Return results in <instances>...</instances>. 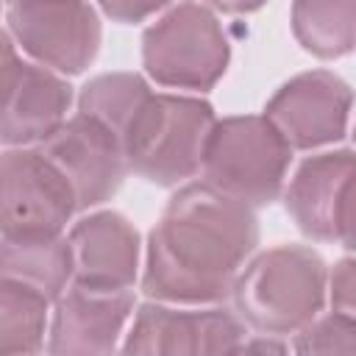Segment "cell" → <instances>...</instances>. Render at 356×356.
Masks as SVG:
<instances>
[{
	"instance_id": "cell-20",
	"label": "cell",
	"mask_w": 356,
	"mask_h": 356,
	"mask_svg": "<svg viewBox=\"0 0 356 356\" xmlns=\"http://www.w3.org/2000/svg\"><path fill=\"white\" fill-rule=\"evenodd\" d=\"M353 259H339L334 270H328L325 278V303H331L334 312L353 314L356 309V289H353Z\"/></svg>"
},
{
	"instance_id": "cell-16",
	"label": "cell",
	"mask_w": 356,
	"mask_h": 356,
	"mask_svg": "<svg viewBox=\"0 0 356 356\" xmlns=\"http://www.w3.org/2000/svg\"><path fill=\"white\" fill-rule=\"evenodd\" d=\"M353 0H292V33L317 58H342L353 50Z\"/></svg>"
},
{
	"instance_id": "cell-23",
	"label": "cell",
	"mask_w": 356,
	"mask_h": 356,
	"mask_svg": "<svg viewBox=\"0 0 356 356\" xmlns=\"http://www.w3.org/2000/svg\"><path fill=\"white\" fill-rule=\"evenodd\" d=\"M17 56H19V53H17V42L11 39L8 31H0V72H3Z\"/></svg>"
},
{
	"instance_id": "cell-18",
	"label": "cell",
	"mask_w": 356,
	"mask_h": 356,
	"mask_svg": "<svg viewBox=\"0 0 356 356\" xmlns=\"http://www.w3.org/2000/svg\"><path fill=\"white\" fill-rule=\"evenodd\" d=\"M150 95V83L136 72H103L83 83L78 95V111L95 117L117 136L136 111V106Z\"/></svg>"
},
{
	"instance_id": "cell-17",
	"label": "cell",
	"mask_w": 356,
	"mask_h": 356,
	"mask_svg": "<svg viewBox=\"0 0 356 356\" xmlns=\"http://www.w3.org/2000/svg\"><path fill=\"white\" fill-rule=\"evenodd\" d=\"M50 300L31 286L0 278V353H36L44 348Z\"/></svg>"
},
{
	"instance_id": "cell-2",
	"label": "cell",
	"mask_w": 356,
	"mask_h": 356,
	"mask_svg": "<svg viewBox=\"0 0 356 356\" xmlns=\"http://www.w3.org/2000/svg\"><path fill=\"white\" fill-rule=\"evenodd\" d=\"M328 264L306 245H278L248 259L234 278V312L259 334L286 337L325 309Z\"/></svg>"
},
{
	"instance_id": "cell-12",
	"label": "cell",
	"mask_w": 356,
	"mask_h": 356,
	"mask_svg": "<svg viewBox=\"0 0 356 356\" xmlns=\"http://www.w3.org/2000/svg\"><path fill=\"white\" fill-rule=\"evenodd\" d=\"M72 108L64 75L19 56L0 72V145L28 147L44 142Z\"/></svg>"
},
{
	"instance_id": "cell-15",
	"label": "cell",
	"mask_w": 356,
	"mask_h": 356,
	"mask_svg": "<svg viewBox=\"0 0 356 356\" xmlns=\"http://www.w3.org/2000/svg\"><path fill=\"white\" fill-rule=\"evenodd\" d=\"M0 278L31 286L53 303L72 284V253L67 236H0Z\"/></svg>"
},
{
	"instance_id": "cell-11",
	"label": "cell",
	"mask_w": 356,
	"mask_h": 356,
	"mask_svg": "<svg viewBox=\"0 0 356 356\" xmlns=\"http://www.w3.org/2000/svg\"><path fill=\"white\" fill-rule=\"evenodd\" d=\"M350 86L328 72L309 70L289 78L264 106V117L292 150H317L345 139L350 125Z\"/></svg>"
},
{
	"instance_id": "cell-19",
	"label": "cell",
	"mask_w": 356,
	"mask_h": 356,
	"mask_svg": "<svg viewBox=\"0 0 356 356\" xmlns=\"http://www.w3.org/2000/svg\"><path fill=\"white\" fill-rule=\"evenodd\" d=\"M292 350L298 353H353L356 350V320L353 314L328 312L309 320L295 331Z\"/></svg>"
},
{
	"instance_id": "cell-24",
	"label": "cell",
	"mask_w": 356,
	"mask_h": 356,
	"mask_svg": "<svg viewBox=\"0 0 356 356\" xmlns=\"http://www.w3.org/2000/svg\"><path fill=\"white\" fill-rule=\"evenodd\" d=\"M8 3H14V0H6V6H8Z\"/></svg>"
},
{
	"instance_id": "cell-6",
	"label": "cell",
	"mask_w": 356,
	"mask_h": 356,
	"mask_svg": "<svg viewBox=\"0 0 356 356\" xmlns=\"http://www.w3.org/2000/svg\"><path fill=\"white\" fill-rule=\"evenodd\" d=\"M75 211L70 181L36 145L0 153V236H58Z\"/></svg>"
},
{
	"instance_id": "cell-14",
	"label": "cell",
	"mask_w": 356,
	"mask_h": 356,
	"mask_svg": "<svg viewBox=\"0 0 356 356\" xmlns=\"http://www.w3.org/2000/svg\"><path fill=\"white\" fill-rule=\"evenodd\" d=\"M134 309V289L100 292L70 284L50 306L44 348L50 353H111L120 348Z\"/></svg>"
},
{
	"instance_id": "cell-7",
	"label": "cell",
	"mask_w": 356,
	"mask_h": 356,
	"mask_svg": "<svg viewBox=\"0 0 356 356\" xmlns=\"http://www.w3.org/2000/svg\"><path fill=\"white\" fill-rule=\"evenodd\" d=\"M6 19L17 47L58 75H81L103 42V25L89 0H14Z\"/></svg>"
},
{
	"instance_id": "cell-4",
	"label": "cell",
	"mask_w": 356,
	"mask_h": 356,
	"mask_svg": "<svg viewBox=\"0 0 356 356\" xmlns=\"http://www.w3.org/2000/svg\"><path fill=\"white\" fill-rule=\"evenodd\" d=\"M292 147L264 114L214 120L200 159V175L214 189L248 203L270 206L281 197Z\"/></svg>"
},
{
	"instance_id": "cell-9",
	"label": "cell",
	"mask_w": 356,
	"mask_h": 356,
	"mask_svg": "<svg viewBox=\"0 0 356 356\" xmlns=\"http://www.w3.org/2000/svg\"><path fill=\"white\" fill-rule=\"evenodd\" d=\"M70 181L78 211L111 200L128 175L120 136L89 114L75 111L36 145Z\"/></svg>"
},
{
	"instance_id": "cell-8",
	"label": "cell",
	"mask_w": 356,
	"mask_h": 356,
	"mask_svg": "<svg viewBox=\"0 0 356 356\" xmlns=\"http://www.w3.org/2000/svg\"><path fill=\"white\" fill-rule=\"evenodd\" d=\"M248 325L220 303L186 306L147 300L134 309L131 328L120 345L125 353H236Z\"/></svg>"
},
{
	"instance_id": "cell-1",
	"label": "cell",
	"mask_w": 356,
	"mask_h": 356,
	"mask_svg": "<svg viewBox=\"0 0 356 356\" xmlns=\"http://www.w3.org/2000/svg\"><path fill=\"white\" fill-rule=\"evenodd\" d=\"M259 245L253 209L206 181H186L145 248L142 292L164 303H222Z\"/></svg>"
},
{
	"instance_id": "cell-22",
	"label": "cell",
	"mask_w": 356,
	"mask_h": 356,
	"mask_svg": "<svg viewBox=\"0 0 356 356\" xmlns=\"http://www.w3.org/2000/svg\"><path fill=\"white\" fill-rule=\"evenodd\" d=\"M267 0H203V6H209L211 11H225V14H250L259 11Z\"/></svg>"
},
{
	"instance_id": "cell-10",
	"label": "cell",
	"mask_w": 356,
	"mask_h": 356,
	"mask_svg": "<svg viewBox=\"0 0 356 356\" xmlns=\"http://www.w3.org/2000/svg\"><path fill=\"white\" fill-rule=\"evenodd\" d=\"M281 195L286 214L309 239L353 245V153L348 147L306 159Z\"/></svg>"
},
{
	"instance_id": "cell-5",
	"label": "cell",
	"mask_w": 356,
	"mask_h": 356,
	"mask_svg": "<svg viewBox=\"0 0 356 356\" xmlns=\"http://www.w3.org/2000/svg\"><path fill=\"white\" fill-rule=\"evenodd\" d=\"M231 42L217 14L195 0L175 3L142 36V64L167 89L209 92L228 70Z\"/></svg>"
},
{
	"instance_id": "cell-25",
	"label": "cell",
	"mask_w": 356,
	"mask_h": 356,
	"mask_svg": "<svg viewBox=\"0 0 356 356\" xmlns=\"http://www.w3.org/2000/svg\"><path fill=\"white\" fill-rule=\"evenodd\" d=\"M3 3H6V0H0V8H3Z\"/></svg>"
},
{
	"instance_id": "cell-3",
	"label": "cell",
	"mask_w": 356,
	"mask_h": 356,
	"mask_svg": "<svg viewBox=\"0 0 356 356\" xmlns=\"http://www.w3.org/2000/svg\"><path fill=\"white\" fill-rule=\"evenodd\" d=\"M214 120L211 103L200 97L150 89L120 134L128 172L156 186L186 184L200 172Z\"/></svg>"
},
{
	"instance_id": "cell-13",
	"label": "cell",
	"mask_w": 356,
	"mask_h": 356,
	"mask_svg": "<svg viewBox=\"0 0 356 356\" xmlns=\"http://www.w3.org/2000/svg\"><path fill=\"white\" fill-rule=\"evenodd\" d=\"M72 284L100 292H128L139 275L142 242L120 211H92L70 228Z\"/></svg>"
},
{
	"instance_id": "cell-21",
	"label": "cell",
	"mask_w": 356,
	"mask_h": 356,
	"mask_svg": "<svg viewBox=\"0 0 356 356\" xmlns=\"http://www.w3.org/2000/svg\"><path fill=\"white\" fill-rule=\"evenodd\" d=\"M97 3L108 19L122 22V25H134V22H145L156 11L167 8L172 0H97Z\"/></svg>"
}]
</instances>
